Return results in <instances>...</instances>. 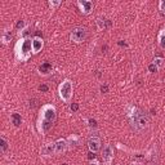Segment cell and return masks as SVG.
I'll list each match as a JSON object with an SVG mask.
<instances>
[{"mask_svg": "<svg viewBox=\"0 0 165 165\" xmlns=\"http://www.w3.org/2000/svg\"><path fill=\"white\" fill-rule=\"evenodd\" d=\"M58 93H60V98L65 103H70V101L72 98V93H74L72 81L69 79L62 81V84L60 85V89H58Z\"/></svg>", "mask_w": 165, "mask_h": 165, "instance_id": "3957f363", "label": "cell"}, {"mask_svg": "<svg viewBox=\"0 0 165 165\" xmlns=\"http://www.w3.org/2000/svg\"><path fill=\"white\" fill-rule=\"evenodd\" d=\"M56 143V154L57 155H61L66 152L69 150V143H67V139H58Z\"/></svg>", "mask_w": 165, "mask_h": 165, "instance_id": "30bf717a", "label": "cell"}, {"mask_svg": "<svg viewBox=\"0 0 165 165\" xmlns=\"http://www.w3.org/2000/svg\"><path fill=\"white\" fill-rule=\"evenodd\" d=\"M14 52H15V57H17L18 61H21V62L29 61L31 54L34 53V50H32V39L22 38L21 40L15 44Z\"/></svg>", "mask_w": 165, "mask_h": 165, "instance_id": "7a4b0ae2", "label": "cell"}, {"mask_svg": "<svg viewBox=\"0 0 165 165\" xmlns=\"http://www.w3.org/2000/svg\"><path fill=\"white\" fill-rule=\"evenodd\" d=\"M152 63L156 65V66H158V67L160 69V67H163V66H164V60H163L161 57H156L155 60H154V62H152Z\"/></svg>", "mask_w": 165, "mask_h": 165, "instance_id": "d6986e66", "label": "cell"}, {"mask_svg": "<svg viewBox=\"0 0 165 165\" xmlns=\"http://www.w3.org/2000/svg\"><path fill=\"white\" fill-rule=\"evenodd\" d=\"M86 36H88V31L85 27H75L70 34V40L76 44H80V43L85 41Z\"/></svg>", "mask_w": 165, "mask_h": 165, "instance_id": "5b68a950", "label": "cell"}, {"mask_svg": "<svg viewBox=\"0 0 165 165\" xmlns=\"http://www.w3.org/2000/svg\"><path fill=\"white\" fill-rule=\"evenodd\" d=\"M148 71L150 72H152V74H155V72H158L159 71V67L156 65H154V63H151L150 66H148Z\"/></svg>", "mask_w": 165, "mask_h": 165, "instance_id": "44dd1931", "label": "cell"}, {"mask_svg": "<svg viewBox=\"0 0 165 165\" xmlns=\"http://www.w3.org/2000/svg\"><path fill=\"white\" fill-rule=\"evenodd\" d=\"M39 90H40V92H48V90H49V88H48V85L43 84V85H40V86H39Z\"/></svg>", "mask_w": 165, "mask_h": 165, "instance_id": "cb8c5ba5", "label": "cell"}, {"mask_svg": "<svg viewBox=\"0 0 165 165\" xmlns=\"http://www.w3.org/2000/svg\"><path fill=\"white\" fill-rule=\"evenodd\" d=\"M54 154H56V143H46L41 147V150H40V155L45 156V158L53 156Z\"/></svg>", "mask_w": 165, "mask_h": 165, "instance_id": "52a82bcc", "label": "cell"}, {"mask_svg": "<svg viewBox=\"0 0 165 165\" xmlns=\"http://www.w3.org/2000/svg\"><path fill=\"white\" fill-rule=\"evenodd\" d=\"M10 39H12L10 31H9V30H5V31L3 32V35H1V40H3V43H4V44H7V43L10 41Z\"/></svg>", "mask_w": 165, "mask_h": 165, "instance_id": "e0dca14e", "label": "cell"}, {"mask_svg": "<svg viewBox=\"0 0 165 165\" xmlns=\"http://www.w3.org/2000/svg\"><path fill=\"white\" fill-rule=\"evenodd\" d=\"M15 29L17 30H21V31H25L26 30V23H25V21H18L17 22V25H15Z\"/></svg>", "mask_w": 165, "mask_h": 165, "instance_id": "ffe728a7", "label": "cell"}, {"mask_svg": "<svg viewBox=\"0 0 165 165\" xmlns=\"http://www.w3.org/2000/svg\"><path fill=\"white\" fill-rule=\"evenodd\" d=\"M44 46V40L39 36H35L32 39V50H34V54H38L40 50L43 49Z\"/></svg>", "mask_w": 165, "mask_h": 165, "instance_id": "8fae6325", "label": "cell"}, {"mask_svg": "<svg viewBox=\"0 0 165 165\" xmlns=\"http://www.w3.org/2000/svg\"><path fill=\"white\" fill-rule=\"evenodd\" d=\"M88 147L90 152H94L96 154L97 151H99L101 148V139L98 137H90L89 141H88Z\"/></svg>", "mask_w": 165, "mask_h": 165, "instance_id": "9c48e42d", "label": "cell"}, {"mask_svg": "<svg viewBox=\"0 0 165 165\" xmlns=\"http://www.w3.org/2000/svg\"><path fill=\"white\" fill-rule=\"evenodd\" d=\"M130 123H132L133 127L137 129V130H142V129L147 128V125H148V117H147V115L144 112L137 111L136 115L133 116V117H130Z\"/></svg>", "mask_w": 165, "mask_h": 165, "instance_id": "277c9868", "label": "cell"}, {"mask_svg": "<svg viewBox=\"0 0 165 165\" xmlns=\"http://www.w3.org/2000/svg\"><path fill=\"white\" fill-rule=\"evenodd\" d=\"M96 23H97V27H98L99 30H105L107 26L111 25V22L107 21V19L103 18V17H98V18L96 19Z\"/></svg>", "mask_w": 165, "mask_h": 165, "instance_id": "4fadbf2b", "label": "cell"}, {"mask_svg": "<svg viewBox=\"0 0 165 165\" xmlns=\"http://www.w3.org/2000/svg\"><path fill=\"white\" fill-rule=\"evenodd\" d=\"M0 147H1V152L4 154V152H7V150H8V141L4 138V137H1V138H0Z\"/></svg>", "mask_w": 165, "mask_h": 165, "instance_id": "ac0fdd59", "label": "cell"}, {"mask_svg": "<svg viewBox=\"0 0 165 165\" xmlns=\"http://www.w3.org/2000/svg\"><path fill=\"white\" fill-rule=\"evenodd\" d=\"M88 155H89V156H88L89 160H94V159H96V155H94V152H89Z\"/></svg>", "mask_w": 165, "mask_h": 165, "instance_id": "83f0119b", "label": "cell"}, {"mask_svg": "<svg viewBox=\"0 0 165 165\" xmlns=\"http://www.w3.org/2000/svg\"><path fill=\"white\" fill-rule=\"evenodd\" d=\"M101 92L102 93H107L108 92V86L107 85H102L101 86Z\"/></svg>", "mask_w": 165, "mask_h": 165, "instance_id": "4316f807", "label": "cell"}, {"mask_svg": "<svg viewBox=\"0 0 165 165\" xmlns=\"http://www.w3.org/2000/svg\"><path fill=\"white\" fill-rule=\"evenodd\" d=\"M158 40H159V45L161 49H165V27L159 32V36H158Z\"/></svg>", "mask_w": 165, "mask_h": 165, "instance_id": "5bb4252c", "label": "cell"}, {"mask_svg": "<svg viewBox=\"0 0 165 165\" xmlns=\"http://www.w3.org/2000/svg\"><path fill=\"white\" fill-rule=\"evenodd\" d=\"M67 143H69V148H75L80 144V137L76 134H71L67 138Z\"/></svg>", "mask_w": 165, "mask_h": 165, "instance_id": "7c38bea8", "label": "cell"}, {"mask_svg": "<svg viewBox=\"0 0 165 165\" xmlns=\"http://www.w3.org/2000/svg\"><path fill=\"white\" fill-rule=\"evenodd\" d=\"M49 5L53 7V8H56L58 5H61V1H49Z\"/></svg>", "mask_w": 165, "mask_h": 165, "instance_id": "d4e9b609", "label": "cell"}, {"mask_svg": "<svg viewBox=\"0 0 165 165\" xmlns=\"http://www.w3.org/2000/svg\"><path fill=\"white\" fill-rule=\"evenodd\" d=\"M88 123H89V127H90V128H94V129L97 128V121L94 120V119H89Z\"/></svg>", "mask_w": 165, "mask_h": 165, "instance_id": "603a6c76", "label": "cell"}, {"mask_svg": "<svg viewBox=\"0 0 165 165\" xmlns=\"http://www.w3.org/2000/svg\"><path fill=\"white\" fill-rule=\"evenodd\" d=\"M102 156H103V164L105 165L111 164L112 159H113V148H112L111 144H106V146H105Z\"/></svg>", "mask_w": 165, "mask_h": 165, "instance_id": "8992f818", "label": "cell"}, {"mask_svg": "<svg viewBox=\"0 0 165 165\" xmlns=\"http://www.w3.org/2000/svg\"><path fill=\"white\" fill-rule=\"evenodd\" d=\"M77 7L80 8V12L82 14H89V13H92L93 3L88 1V0H80V1H77Z\"/></svg>", "mask_w": 165, "mask_h": 165, "instance_id": "ba28073f", "label": "cell"}, {"mask_svg": "<svg viewBox=\"0 0 165 165\" xmlns=\"http://www.w3.org/2000/svg\"><path fill=\"white\" fill-rule=\"evenodd\" d=\"M12 121H13V124H14V127H19L22 123V119H21V116L18 115V113H12Z\"/></svg>", "mask_w": 165, "mask_h": 165, "instance_id": "2e32d148", "label": "cell"}, {"mask_svg": "<svg viewBox=\"0 0 165 165\" xmlns=\"http://www.w3.org/2000/svg\"><path fill=\"white\" fill-rule=\"evenodd\" d=\"M132 165H141V164H138V163H133Z\"/></svg>", "mask_w": 165, "mask_h": 165, "instance_id": "f546056e", "label": "cell"}, {"mask_svg": "<svg viewBox=\"0 0 165 165\" xmlns=\"http://www.w3.org/2000/svg\"><path fill=\"white\" fill-rule=\"evenodd\" d=\"M79 110V105L77 103H72L71 105V111H77Z\"/></svg>", "mask_w": 165, "mask_h": 165, "instance_id": "484cf974", "label": "cell"}, {"mask_svg": "<svg viewBox=\"0 0 165 165\" xmlns=\"http://www.w3.org/2000/svg\"><path fill=\"white\" fill-rule=\"evenodd\" d=\"M90 165H99V163L96 161V160H93V161H90Z\"/></svg>", "mask_w": 165, "mask_h": 165, "instance_id": "f1b7e54d", "label": "cell"}, {"mask_svg": "<svg viewBox=\"0 0 165 165\" xmlns=\"http://www.w3.org/2000/svg\"><path fill=\"white\" fill-rule=\"evenodd\" d=\"M57 119V111L53 105H45L41 107L40 117L38 121V130L40 133L48 132Z\"/></svg>", "mask_w": 165, "mask_h": 165, "instance_id": "6da1fadb", "label": "cell"}, {"mask_svg": "<svg viewBox=\"0 0 165 165\" xmlns=\"http://www.w3.org/2000/svg\"><path fill=\"white\" fill-rule=\"evenodd\" d=\"M159 9L161 12V14L165 15V0H161V1L159 3Z\"/></svg>", "mask_w": 165, "mask_h": 165, "instance_id": "7402d4cb", "label": "cell"}, {"mask_svg": "<svg viewBox=\"0 0 165 165\" xmlns=\"http://www.w3.org/2000/svg\"><path fill=\"white\" fill-rule=\"evenodd\" d=\"M61 165H67V164H66V163H63V164H61Z\"/></svg>", "mask_w": 165, "mask_h": 165, "instance_id": "4dcf8cb0", "label": "cell"}, {"mask_svg": "<svg viewBox=\"0 0 165 165\" xmlns=\"http://www.w3.org/2000/svg\"><path fill=\"white\" fill-rule=\"evenodd\" d=\"M50 70H52V65L49 63V62H45V63H43L40 67H39V71H40V74H48L50 72Z\"/></svg>", "mask_w": 165, "mask_h": 165, "instance_id": "9a60e30c", "label": "cell"}]
</instances>
